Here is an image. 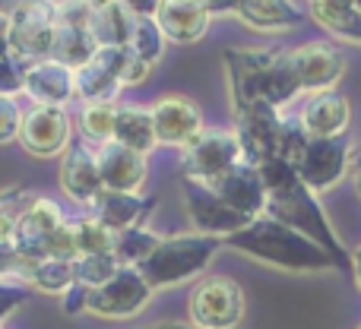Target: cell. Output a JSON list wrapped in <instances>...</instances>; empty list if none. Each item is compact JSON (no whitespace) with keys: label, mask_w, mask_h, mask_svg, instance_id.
Instances as JSON below:
<instances>
[{"label":"cell","mask_w":361,"mask_h":329,"mask_svg":"<svg viewBox=\"0 0 361 329\" xmlns=\"http://www.w3.org/2000/svg\"><path fill=\"white\" fill-rule=\"evenodd\" d=\"M257 171H260L263 187H267V212H263V216L301 231V235L311 237L314 244H320V247L336 260L339 269H349L352 273V254H345L343 241H339L336 231H333L317 193L301 184L298 171H295L286 159H267V162L257 165Z\"/></svg>","instance_id":"obj_1"},{"label":"cell","mask_w":361,"mask_h":329,"mask_svg":"<svg viewBox=\"0 0 361 329\" xmlns=\"http://www.w3.org/2000/svg\"><path fill=\"white\" fill-rule=\"evenodd\" d=\"M225 73H228L231 108L267 101L282 111L301 95L292 57L279 48H228L225 51Z\"/></svg>","instance_id":"obj_2"},{"label":"cell","mask_w":361,"mask_h":329,"mask_svg":"<svg viewBox=\"0 0 361 329\" xmlns=\"http://www.w3.org/2000/svg\"><path fill=\"white\" fill-rule=\"evenodd\" d=\"M225 247L241 250L269 266L288 269V273H324V269H339L336 260L326 254L320 244L305 237L301 231L276 222L269 216H260L247 222L241 231L225 237Z\"/></svg>","instance_id":"obj_3"},{"label":"cell","mask_w":361,"mask_h":329,"mask_svg":"<svg viewBox=\"0 0 361 329\" xmlns=\"http://www.w3.org/2000/svg\"><path fill=\"white\" fill-rule=\"evenodd\" d=\"M225 247V241L209 235H197V231H187V235H169L159 241V247L149 254V260L140 266L143 279L156 288H175L184 282L197 279L206 273L216 254Z\"/></svg>","instance_id":"obj_4"},{"label":"cell","mask_w":361,"mask_h":329,"mask_svg":"<svg viewBox=\"0 0 361 329\" xmlns=\"http://www.w3.org/2000/svg\"><path fill=\"white\" fill-rule=\"evenodd\" d=\"M0 10L10 16V54L29 63L48 61L57 35L54 0H0Z\"/></svg>","instance_id":"obj_5"},{"label":"cell","mask_w":361,"mask_h":329,"mask_svg":"<svg viewBox=\"0 0 361 329\" xmlns=\"http://www.w3.org/2000/svg\"><path fill=\"white\" fill-rule=\"evenodd\" d=\"M193 329H235L244 320V292L228 275H206L187 298Z\"/></svg>","instance_id":"obj_6"},{"label":"cell","mask_w":361,"mask_h":329,"mask_svg":"<svg viewBox=\"0 0 361 329\" xmlns=\"http://www.w3.org/2000/svg\"><path fill=\"white\" fill-rule=\"evenodd\" d=\"M244 159L241 143H238L235 130L225 127H206L190 146L180 149V171L187 180H203L212 184L219 174L235 168Z\"/></svg>","instance_id":"obj_7"},{"label":"cell","mask_w":361,"mask_h":329,"mask_svg":"<svg viewBox=\"0 0 361 329\" xmlns=\"http://www.w3.org/2000/svg\"><path fill=\"white\" fill-rule=\"evenodd\" d=\"M235 111V137L241 143L244 162L260 165L267 159L279 156V137L286 127V114L279 108L267 105V101H250V105H238Z\"/></svg>","instance_id":"obj_8"},{"label":"cell","mask_w":361,"mask_h":329,"mask_svg":"<svg viewBox=\"0 0 361 329\" xmlns=\"http://www.w3.org/2000/svg\"><path fill=\"white\" fill-rule=\"evenodd\" d=\"M152 298V285L143 279L137 266H121L105 285L89 292L86 311L102 320H127L137 317Z\"/></svg>","instance_id":"obj_9"},{"label":"cell","mask_w":361,"mask_h":329,"mask_svg":"<svg viewBox=\"0 0 361 329\" xmlns=\"http://www.w3.org/2000/svg\"><path fill=\"white\" fill-rule=\"evenodd\" d=\"M352 143L345 137H333V139H307L305 152L298 156V162L292 168L298 171L301 184L314 193H324L330 187H336L339 180L349 174L352 168Z\"/></svg>","instance_id":"obj_10"},{"label":"cell","mask_w":361,"mask_h":329,"mask_svg":"<svg viewBox=\"0 0 361 329\" xmlns=\"http://www.w3.org/2000/svg\"><path fill=\"white\" fill-rule=\"evenodd\" d=\"M184 206L187 216H190V225L197 235H209V237H231L235 231H241L250 218H244L241 212H235L209 184L203 180H187L184 178Z\"/></svg>","instance_id":"obj_11"},{"label":"cell","mask_w":361,"mask_h":329,"mask_svg":"<svg viewBox=\"0 0 361 329\" xmlns=\"http://www.w3.org/2000/svg\"><path fill=\"white\" fill-rule=\"evenodd\" d=\"M63 222H67V216H63V209L51 197H35L29 209L23 212V218H19V225H16V235H13V247L23 256L25 275H29V269L35 266L38 260L48 256V237L54 235Z\"/></svg>","instance_id":"obj_12"},{"label":"cell","mask_w":361,"mask_h":329,"mask_svg":"<svg viewBox=\"0 0 361 329\" xmlns=\"http://www.w3.org/2000/svg\"><path fill=\"white\" fill-rule=\"evenodd\" d=\"M292 57V70L298 76L301 92H330L345 73V57L336 44L330 42H307L288 51Z\"/></svg>","instance_id":"obj_13"},{"label":"cell","mask_w":361,"mask_h":329,"mask_svg":"<svg viewBox=\"0 0 361 329\" xmlns=\"http://www.w3.org/2000/svg\"><path fill=\"white\" fill-rule=\"evenodd\" d=\"M19 143L29 156L51 159L67 152L70 146V118L63 108L54 105H35L23 114V127H19Z\"/></svg>","instance_id":"obj_14"},{"label":"cell","mask_w":361,"mask_h":329,"mask_svg":"<svg viewBox=\"0 0 361 329\" xmlns=\"http://www.w3.org/2000/svg\"><path fill=\"white\" fill-rule=\"evenodd\" d=\"M152 120H156V137L159 146H190L203 127V111L193 99L187 95H162V99L152 105Z\"/></svg>","instance_id":"obj_15"},{"label":"cell","mask_w":361,"mask_h":329,"mask_svg":"<svg viewBox=\"0 0 361 329\" xmlns=\"http://www.w3.org/2000/svg\"><path fill=\"white\" fill-rule=\"evenodd\" d=\"M61 190L67 193L73 203L92 206L105 187H102V171H99V149L86 143V139H76L67 146L61 159Z\"/></svg>","instance_id":"obj_16"},{"label":"cell","mask_w":361,"mask_h":329,"mask_svg":"<svg viewBox=\"0 0 361 329\" xmlns=\"http://www.w3.org/2000/svg\"><path fill=\"white\" fill-rule=\"evenodd\" d=\"M209 187L231 209L241 212L250 222L267 212V187H263V178H260V171H257V165L244 162V159L235 168H228L225 174H219Z\"/></svg>","instance_id":"obj_17"},{"label":"cell","mask_w":361,"mask_h":329,"mask_svg":"<svg viewBox=\"0 0 361 329\" xmlns=\"http://www.w3.org/2000/svg\"><path fill=\"white\" fill-rule=\"evenodd\" d=\"M298 120L311 139H333L345 137L352 124V105L343 92L330 89V92H314L305 99L298 111Z\"/></svg>","instance_id":"obj_18"},{"label":"cell","mask_w":361,"mask_h":329,"mask_svg":"<svg viewBox=\"0 0 361 329\" xmlns=\"http://www.w3.org/2000/svg\"><path fill=\"white\" fill-rule=\"evenodd\" d=\"M99 171L105 190L137 193L143 187L146 174H149V159L111 139V143L99 146Z\"/></svg>","instance_id":"obj_19"},{"label":"cell","mask_w":361,"mask_h":329,"mask_svg":"<svg viewBox=\"0 0 361 329\" xmlns=\"http://www.w3.org/2000/svg\"><path fill=\"white\" fill-rule=\"evenodd\" d=\"M23 92L29 95L35 105H54L63 108L70 99L76 95L73 86V70L63 67L57 61H38L25 67V82H23Z\"/></svg>","instance_id":"obj_20"},{"label":"cell","mask_w":361,"mask_h":329,"mask_svg":"<svg viewBox=\"0 0 361 329\" xmlns=\"http://www.w3.org/2000/svg\"><path fill=\"white\" fill-rule=\"evenodd\" d=\"M209 10L203 0H162L156 13L159 29L175 44H193L209 32Z\"/></svg>","instance_id":"obj_21"},{"label":"cell","mask_w":361,"mask_h":329,"mask_svg":"<svg viewBox=\"0 0 361 329\" xmlns=\"http://www.w3.org/2000/svg\"><path fill=\"white\" fill-rule=\"evenodd\" d=\"M156 209V197H143V193H118V190H102L92 203V216L99 218L105 228L114 235L127 228H140L143 218Z\"/></svg>","instance_id":"obj_22"},{"label":"cell","mask_w":361,"mask_h":329,"mask_svg":"<svg viewBox=\"0 0 361 329\" xmlns=\"http://www.w3.org/2000/svg\"><path fill=\"white\" fill-rule=\"evenodd\" d=\"M307 10L298 0H241L238 19L257 32H286L298 25Z\"/></svg>","instance_id":"obj_23"},{"label":"cell","mask_w":361,"mask_h":329,"mask_svg":"<svg viewBox=\"0 0 361 329\" xmlns=\"http://www.w3.org/2000/svg\"><path fill=\"white\" fill-rule=\"evenodd\" d=\"M114 143H121V146H127V149H133V152H140V156L149 159V152L159 146L152 108H146V105H118Z\"/></svg>","instance_id":"obj_24"},{"label":"cell","mask_w":361,"mask_h":329,"mask_svg":"<svg viewBox=\"0 0 361 329\" xmlns=\"http://www.w3.org/2000/svg\"><path fill=\"white\" fill-rule=\"evenodd\" d=\"M307 16L330 35L361 42V10L352 0H307Z\"/></svg>","instance_id":"obj_25"},{"label":"cell","mask_w":361,"mask_h":329,"mask_svg":"<svg viewBox=\"0 0 361 329\" xmlns=\"http://www.w3.org/2000/svg\"><path fill=\"white\" fill-rule=\"evenodd\" d=\"M99 51V42L89 29H73V25H57L54 35V51H51V61L63 63V67L76 70L82 63H89Z\"/></svg>","instance_id":"obj_26"},{"label":"cell","mask_w":361,"mask_h":329,"mask_svg":"<svg viewBox=\"0 0 361 329\" xmlns=\"http://www.w3.org/2000/svg\"><path fill=\"white\" fill-rule=\"evenodd\" d=\"M159 241H162V235H156V231L149 228H127V231H118L114 235V260L121 263V266H143L146 260H149V254L159 247Z\"/></svg>","instance_id":"obj_27"},{"label":"cell","mask_w":361,"mask_h":329,"mask_svg":"<svg viewBox=\"0 0 361 329\" xmlns=\"http://www.w3.org/2000/svg\"><path fill=\"white\" fill-rule=\"evenodd\" d=\"M32 288L44 294H63L70 285H76V273H73V260H57V256H44L25 275Z\"/></svg>","instance_id":"obj_28"},{"label":"cell","mask_w":361,"mask_h":329,"mask_svg":"<svg viewBox=\"0 0 361 329\" xmlns=\"http://www.w3.org/2000/svg\"><path fill=\"white\" fill-rule=\"evenodd\" d=\"M114 120H118V105H82L76 130L89 146H105L114 139Z\"/></svg>","instance_id":"obj_29"},{"label":"cell","mask_w":361,"mask_h":329,"mask_svg":"<svg viewBox=\"0 0 361 329\" xmlns=\"http://www.w3.org/2000/svg\"><path fill=\"white\" fill-rule=\"evenodd\" d=\"M127 44H130V51L137 57H143L149 67H156L165 54L169 38H165V32L159 29L156 19H133V32H130V42Z\"/></svg>","instance_id":"obj_30"},{"label":"cell","mask_w":361,"mask_h":329,"mask_svg":"<svg viewBox=\"0 0 361 329\" xmlns=\"http://www.w3.org/2000/svg\"><path fill=\"white\" fill-rule=\"evenodd\" d=\"M73 222V235H76V250L80 256L86 254H111L114 247V231L105 228L95 216H82V218H70Z\"/></svg>","instance_id":"obj_31"},{"label":"cell","mask_w":361,"mask_h":329,"mask_svg":"<svg viewBox=\"0 0 361 329\" xmlns=\"http://www.w3.org/2000/svg\"><path fill=\"white\" fill-rule=\"evenodd\" d=\"M121 269V263L114 260V254H86L73 260V273H76V285L82 288H99L111 279L114 273Z\"/></svg>","instance_id":"obj_32"},{"label":"cell","mask_w":361,"mask_h":329,"mask_svg":"<svg viewBox=\"0 0 361 329\" xmlns=\"http://www.w3.org/2000/svg\"><path fill=\"white\" fill-rule=\"evenodd\" d=\"M35 197L38 193L23 190V187H10V190L0 193V241H13L19 218H23V212L29 209Z\"/></svg>","instance_id":"obj_33"},{"label":"cell","mask_w":361,"mask_h":329,"mask_svg":"<svg viewBox=\"0 0 361 329\" xmlns=\"http://www.w3.org/2000/svg\"><path fill=\"white\" fill-rule=\"evenodd\" d=\"M57 25H73V29H89L92 25V4L89 0H54Z\"/></svg>","instance_id":"obj_34"},{"label":"cell","mask_w":361,"mask_h":329,"mask_svg":"<svg viewBox=\"0 0 361 329\" xmlns=\"http://www.w3.org/2000/svg\"><path fill=\"white\" fill-rule=\"evenodd\" d=\"M23 82H25V63L13 54H4L0 57V95L16 99L23 92Z\"/></svg>","instance_id":"obj_35"},{"label":"cell","mask_w":361,"mask_h":329,"mask_svg":"<svg viewBox=\"0 0 361 329\" xmlns=\"http://www.w3.org/2000/svg\"><path fill=\"white\" fill-rule=\"evenodd\" d=\"M23 114L16 105V99H6L0 95V146L19 139V127H23Z\"/></svg>","instance_id":"obj_36"},{"label":"cell","mask_w":361,"mask_h":329,"mask_svg":"<svg viewBox=\"0 0 361 329\" xmlns=\"http://www.w3.org/2000/svg\"><path fill=\"white\" fill-rule=\"evenodd\" d=\"M48 256H57V260H76V256H80V250H76L73 222H70V218L48 237Z\"/></svg>","instance_id":"obj_37"},{"label":"cell","mask_w":361,"mask_h":329,"mask_svg":"<svg viewBox=\"0 0 361 329\" xmlns=\"http://www.w3.org/2000/svg\"><path fill=\"white\" fill-rule=\"evenodd\" d=\"M6 279H23L25 282V263L16 254L13 241H0V282Z\"/></svg>","instance_id":"obj_38"},{"label":"cell","mask_w":361,"mask_h":329,"mask_svg":"<svg viewBox=\"0 0 361 329\" xmlns=\"http://www.w3.org/2000/svg\"><path fill=\"white\" fill-rule=\"evenodd\" d=\"M29 301V288L16 285V282H0V323L10 317L16 307H23Z\"/></svg>","instance_id":"obj_39"},{"label":"cell","mask_w":361,"mask_h":329,"mask_svg":"<svg viewBox=\"0 0 361 329\" xmlns=\"http://www.w3.org/2000/svg\"><path fill=\"white\" fill-rule=\"evenodd\" d=\"M61 298H63V314L76 317V314H82V311H86V304H89V288H82V285H70L67 292L61 294Z\"/></svg>","instance_id":"obj_40"},{"label":"cell","mask_w":361,"mask_h":329,"mask_svg":"<svg viewBox=\"0 0 361 329\" xmlns=\"http://www.w3.org/2000/svg\"><path fill=\"white\" fill-rule=\"evenodd\" d=\"M118 4L124 6V10L130 13L133 19H156L162 0H118Z\"/></svg>","instance_id":"obj_41"},{"label":"cell","mask_w":361,"mask_h":329,"mask_svg":"<svg viewBox=\"0 0 361 329\" xmlns=\"http://www.w3.org/2000/svg\"><path fill=\"white\" fill-rule=\"evenodd\" d=\"M203 6L209 10V16H238L241 0H203Z\"/></svg>","instance_id":"obj_42"},{"label":"cell","mask_w":361,"mask_h":329,"mask_svg":"<svg viewBox=\"0 0 361 329\" xmlns=\"http://www.w3.org/2000/svg\"><path fill=\"white\" fill-rule=\"evenodd\" d=\"M10 32H13V23L4 10H0V57L10 54Z\"/></svg>","instance_id":"obj_43"},{"label":"cell","mask_w":361,"mask_h":329,"mask_svg":"<svg viewBox=\"0 0 361 329\" xmlns=\"http://www.w3.org/2000/svg\"><path fill=\"white\" fill-rule=\"evenodd\" d=\"M349 178H352V187H355V193L361 197V149H355V156H352Z\"/></svg>","instance_id":"obj_44"},{"label":"cell","mask_w":361,"mask_h":329,"mask_svg":"<svg viewBox=\"0 0 361 329\" xmlns=\"http://www.w3.org/2000/svg\"><path fill=\"white\" fill-rule=\"evenodd\" d=\"M352 275H355V285L361 288V244L352 250Z\"/></svg>","instance_id":"obj_45"},{"label":"cell","mask_w":361,"mask_h":329,"mask_svg":"<svg viewBox=\"0 0 361 329\" xmlns=\"http://www.w3.org/2000/svg\"><path fill=\"white\" fill-rule=\"evenodd\" d=\"M143 329H193L187 323H171V320H165V323H152V326H143Z\"/></svg>","instance_id":"obj_46"},{"label":"cell","mask_w":361,"mask_h":329,"mask_svg":"<svg viewBox=\"0 0 361 329\" xmlns=\"http://www.w3.org/2000/svg\"><path fill=\"white\" fill-rule=\"evenodd\" d=\"M352 4H355V6H358V10H361V0H352Z\"/></svg>","instance_id":"obj_47"},{"label":"cell","mask_w":361,"mask_h":329,"mask_svg":"<svg viewBox=\"0 0 361 329\" xmlns=\"http://www.w3.org/2000/svg\"><path fill=\"white\" fill-rule=\"evenodd\" d=\"M0 329H4V326H0Z\"/></svg>","instance_id":"obj_48"}]
</instances>
